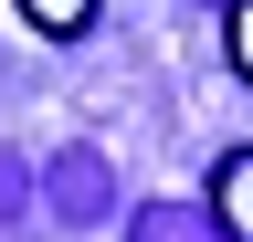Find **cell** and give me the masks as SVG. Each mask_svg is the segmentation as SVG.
Returning a JSON list of instances; mask_svg holds the SVG:
<instances>
[{"label": "cell", "mask_w": 253, "mask_h": 242, "mask_svg": "<svg viewBox=\"0 0 253 242\" xmlns=\"http://www.w3.org/2000/svg\"><path fill=\"white\" fill-rule=\"evenodd\" d=\"M221 64L253 84V0H232V11H221Z\"/></svg>", "instance_id": "cell-3"}, {"label": "cell", "mask_w": 253, "mask_h": 242, "mask_svg": "<svg viewBox=\"0 0 253 242\" xmlns=\"http://www.w3.org/2000/svg\"><path fill=\"white\" fill-rule=\"evenodd\" d=\"M11 11H21L42 42H84V32H95V0H11Z\"/></svg>", "instance_id": "cell-2"}, {"label": "cell", "mask_w": 253, "mask_h": 242, "mask_svg": "<svg viewBox=\"0 0 253 242\" xmlns=\"http://www.w3.org/2000/svg\"><path fill=\"white\" fill-rule=\"evenodd\" d=\"M211 232L253 242V147H221V169H211Z\"/></svg>", "instance_id": "cell-1"}]
</instances>
